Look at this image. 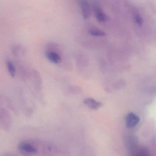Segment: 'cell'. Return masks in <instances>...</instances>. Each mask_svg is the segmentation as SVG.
<instances>
[{
  "mask_svg": "<svg viewBox=\"0 0 156 156\" xmlns=\"http://www.w3.org/2000/svg\"><path fill=\"white\" fill-rule=\"evenodd\" d=\"M18 147L20 152L25 155H34L38 152L36 147L28 142H20Z\"/></svg>",
  "mask_w": 156,
  "mask_h": 156,
  "instance_id": "6da1fadb",
  "label": "cell"
},
{
  "mask_svg": "<svg viewBox=\"0 0 156 156\" xmlns=\"http://www.w3.org/2000/svg\"><path fill=\"white\" fill-rule=\"evenodd\" d=\"M140 119L136 114L129 113L126 117V126L129 128H132L137 126L140 122Z\"/></svg>",
  "mask_w": 156,
  "mask_h": 156,
  "instance_id": "7a4b0ae2",
  "label": "cell"
},
{
  "mask_svg": "<svg viewBox=\"0 0 156 156\" xmlns=\"http://www.w3.org/2000/svg\"><path fill=\"white\" fill-rule=\"evenodd\" d=\"M78 3L81 7L82 14L85 19H87L90 15V7L87 0H78Z\"/></svg>",
  "mask_w": 156,
  "mask_h": 156,
  "instance_id": "3957f363",
  "label": "cell"
},
{
  "mask_svg": "<svg viewBox=\"0 0 156 156\" xmlns=\"http://www.w3.org/2000/svg\"><path fill=\"white\" fill-rule=\"evenodd\" d=\"M84 104L89 108L93 110H97L103 106V104L91 98H86L83 101Z\"/></svg>",
  "mask_w": 156,
  "mask_h": 156,
  "instance_id": "277c9868",
  "label": "cell"
},
{
  "mask_svg": "<svg viewBox=\"0 0 156 156\" xmlns=\"http://www.w3.org/2000/svg\"><path fill=\"white\" fill-rule=\"evenodd\" d=\"M45 56L49 61L53 63H59L62 61L60 55L53 51H47L45 53Z\"/></svg>",
  "mask_w": 156,
  "mask_h": 156,
  "instance_id": "5b68a950",
  "label": "cell"
},
{
  "mask_svg": "<svg viewBox=\"0 0 156 156\" xmlns=\"http://www.w3.org/2000/svg\"><path fill=\"white\" fill-rule=\"evenodd\" d=\"M10 118L9 114L7 111L4 109H0V124L2 125L4 127V124H5V126L6 128L9 127V125L10 124Z\"/></svg>",
  "mask_w": 156,
  "mask_h": 156,
  "instance_id": "8992f818",
  "label": "cell"
},
{
  "mask_svg": "<svg viewBox=\"0 0 156 156\" xmlns=\"http://www.w3.org/2000/svg\"><path fill=\"white\" fill-rule=\"evenodd\" d=\"M95 12L96 17L98 21L101 23H104L107 21L108 19L107 16L98 7L95 8Z\"/></svg>",
  "mask_w": 156,
  "mask_h": 156,
  "instance_id": "52a82bcc",
  "label": "cell"
},
{
  "mask_svg": "<svg viewBox=\"0 0 156 156\" xmlns=\"http://www.w3.org/2000/svg\"><path fill=\"white\" fill-rule=\"evenodd\" d=\"M33 82L35 87L39 90H41L42 87L41 78L40 75L37 71H34L32 74Z\"/></svg>",
  "mask_w": 156,
  "mask_h": 156,
  "instance_id": "ba28073f",
  "label": "cell"
},
{
  "mask_svg": "<svg viewBox=\"0 0 156 156\" xmlns=\"http://www.w3.org/2000/svg\"><path fill=\"white\" fill-rule=\"evenodd\" d=\"M132 155L137 156H147L150 155L149 151L145 147H137L132 151Z\"/></svg>",
  "mask_w": 156,
  "mask_h": 156,
  "instance_id": "9c48e42d",
  "label": "cell"
},
{
  "mask_svg": "<svg viewBox=\"0 0 156 156\" xmlns=\"http://www.w3.org/2000/svg\"><path fill=\"white\" fill-rule=\"evenodd\" d=\"M137 140L134 136H129L127 138V146L131 151H133L137 147Z\"/></svg>",
  "mask_w": 156,
  "mask_h": 156,
  "instance_id": "30bf717a",
  "label": "cell"
},
{
  "mask_svg": "<svg viewBox=\"0 0 156 156\" xmlns=\"http://www.w3.org/2000/svg\"><path fill=\"white\" fill-rule=\"evenodd\" d=\"M12 51L13 54L17 55L20 54H23L24 50L21 45L15 44L12 47Z\"/></svg>",
  "mask_w": 156,
  "mask_h": 156,
  "instance_id": "8fae6325",
  "label": "cell"
},
{
  "mask_svg": "<svg viewBox=\"0 0 156 156\" xmlns=\"http://www.w3.org/2000/svg\"><path fill=\"white\" fill-rule=\"evenodd\" d=\"M88 33L90 35L95 37H102L106 35V34L104 32L96 29H90L88 30Z\"/></svg>",
  "mask_w": 156,
  "mask_h": 156,
  "instance_id": "7c38bea8",
  "label": "cell"
},
{
  "mask_svg": "<svg viewBox=\"0 0 156 156\" xmlns=\"http://www.w3.org/2000/svg\"><path fill=\"white\" fill-rule=\"evenodd\" d=\"M7 66L9 73L12 77H14L16 75V68L14 65L10 61H8L7 62Z\"/></svg>",
  "mask_w": 156,
  "mask_h": 156,
  "instance_id": "4fadbf2b",
  "label": "cell"
},
{
  "mask_svg": "<svg viewBox=\"0 0 156 156\" xmlns=\"http://www.w3.org/2000/svg\"><path fill=\"white\" fill-rule=\"evenodd\" d=\"M134 20L135 22L139 26H141L143 23V20L140 14L136 13L134 15Z\"/></svg>",
  "mask_w": 156,
  "mask_h": 156,
  "instance_id": "5bb4252c",
  "label": "cell"
}]
</instances>
